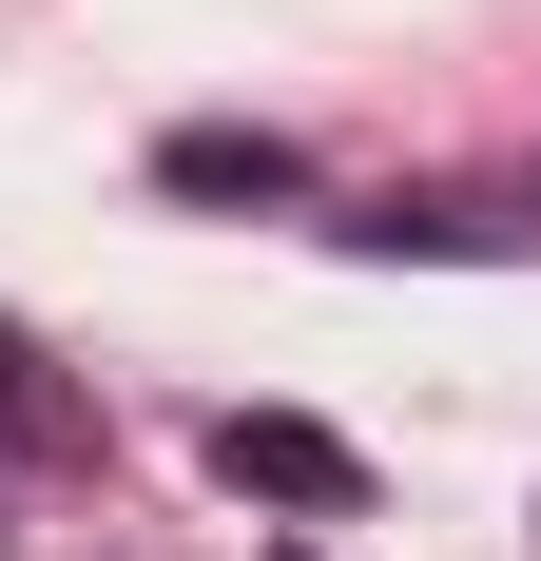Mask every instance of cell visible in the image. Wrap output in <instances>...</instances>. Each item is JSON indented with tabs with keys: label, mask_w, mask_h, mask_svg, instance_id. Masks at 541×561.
Wrapping results in <instances>:
<instances>
[{
	"label": "cell",
	"mask_w": 541,
	"mask_h": 561,
	"mask_svg": "<svg viewBox=\"0 0 541 561\" xmlns=\"http://www.w3.org/2000/svg\"><path fill=\"white\" fill-rule=\"evenodd\" d=\"M156 194H310V156L270 116H194V136H156Z\"/></svg>",
	"instance_id": "2"
},
{
	"label": "cell",
	"mask_w": 541,
	"mask_h": 561,
	"mask_svg": "<svg viewBox=\"0 0 541 561\" xmlns=\"http://www.w3.org/2000/svg\"><path fill=\"white\" fill-rule=\"evenodd\" d=\"M0 446H20V465H58V446H97V407H78V388L39 368V330H20V310H0Z\"/></svg>",
	"instance_id": "3"
},
{
	"label": "cell",
	"mask_w": 541,
	"mask_h": 561,
	"mask_svg": "<svg viewBox=\"0 0 541 561\" xmlns=\"http://www.w3.org/2000/svg\"><path fill=\"white\" fill-rule=\"evenodd\" d=\"M214 484L232 504H290V523H348L368 504V446L310 426V407H214Z\"/></svg>",
	"instance_id": "1"
}]
</instances>
